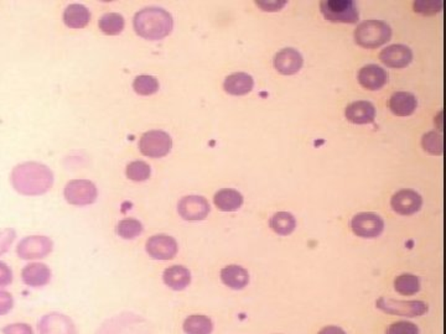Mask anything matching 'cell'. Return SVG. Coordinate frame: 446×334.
<instances>
[{
	"label": "cell",
	"instance_id": "1",
	"mask_svg": "<svg viewBox=\"0 0 446 334\" xmlns=\"http://www.w3.org/2000/svg\"><path fill=\"white\" fill-rule=\"evenodd\" d=\"M11 181L15 191L22 196H40L51 190L53 174L46 165L29 161L13 169Z\"/></svg>",
	"mask_w": 446,
	"mask_h": 334
},
{
	"label": "cell",
	"instance_id": "2",
	"mask_svg": "<svg viewBox=\"0 0 446 334\" xmlns=\"http://www.w3.org/2000/svg\"><path fill=\"white\" fill-rule=\"evenodd\" d=\"M134 30L139 36L145 40H163L164 37L169 36L173 27L174 20L169 11L163 8H144L143 11H138L134 16Z\"/></svg>",
	"mask_w": 446,
	"mask_h": 334
},
{
	"label": "cell",
	"instance_id": "3",
	"mask_svg": "<svg viewBox=\"0 0 446 334\" xmlns=\"http://www.w3.org/2000/svg\"><path fill=\"white\" fill-rule=\"evenodd\" d=\"M392 39V29L382 20H366L355 30V41L365 48H376Z\"/></svg>",
	"mask_w": 446,
	"mask_h": 334
},
{
	"label": "cell",
	"instance_id": "4",
	"mask_svg": "<svg viewBox=\"0 0 446 334\" xmlns=\"http://www.w3.org/2000/svg\"><path fill=\"white\" fill-rule=\"evenodd\" d=\"M320 11L331 22L355 24L360 19L356 3L352 0H326L320 3Z\"/></svg>",
	"mask_w": 446,
	"mask_h": 334
},
{
	"label": "cell",
	"instance_id": "5",
	"mask_svg": "<svg viewBox=\"0 0 446 334\" xmlns=\"http://www.w3.org/2000/svg\"><path fill=\"white\" fill-rule=\"evenodd\" d=\"M173 148V140L168 133L163 130H150L144 134L139 141V150L142 154L158 159L169 154Z\"/></svg>",
	"mask_w": 446,
	"mask_h": 334
},
{
	"label": "cell",
	"instance_id": "6",
	"mask_svg": "<svg viewBox=\"0 0 446 334\" xmlns=\"http://www.w3.org/2000/svg\"><path fill=\"white\" fill-rule=\"evenodd\" d=\"M376 306L387 314L403 317H419L428 312V305L424 301H398L381 297L378 298Z\"/></svg>",
	"mask_w": 446,
	"mask_h": 334
},
{
	"label": "cell",
	"instance_id": "7",
	"mask_svg": "<svg viewBox=\"0 0 446 334\" xmlns=\"http://www.w3.org/2000/svg\"><path fill=\"white\" fill-rule=\"evenodd\" d=\"M65 198L72 206H88L96 202L98 191L93 182L88 180H72L65 187Z\"/></svg>",
	"mask_w": 446,
	"mask_h": 334
},
{
	"label": "cell",
	"instance_id": "8",
	"mask_svg": "<svg viewBox=\"0 0 446 334\" xmlns=\"http://www.w3.org/2000/svg\"><path fill=\"white\" fill-rule=\"evenodd\" d=\"M53 243L45 235H30L19 242L16 254L22 260L43 259L53 251Z\"/></svg>",
	"mask_w": 446,
	"mask_h": 334
},
{
	"label": "cell",
	"instance_id": "9",
	"mask_svg": "<svg viewBox=\"0 0 446 334\" xmlns=\"http://www.w3.org/2000/svg\"><path fill=\"white\" fill-rule=\"evenodd\" d=\"M351 228L357 237L367 239L377 238L382 234L384 222L376 213H357L351 221Z\"/></svg>",
	"mask_w": 446,
	"mask_h": 334
},
{
	"label": "cell",
	"instance_id": "10",
	"mask_svg": "<svg viewBox=\"0 0 446 334\" xmlns=\"http://www.w3.org/2000/svg\"><path fill=\"white\" fill-rule=\"evenodd\" d=\"M145 249L149 256L155 260H171L179 251V245L170 235L158 234L148 239Z\"/></svg>",
	"mask_w": 446,
	"mask_h": 334
},
{
	"label": "cell",
	"instance_id": "11",
	"mask_svg": "<svg viewBox=\"0 0 446 334\" xmlns=\"http://www.w3.org/2000/svg\"><path fill=\"white\" fill-rule=\"evenodd\" d=\"M39 334H77L74 321L62 313L45 314L37 324Z\"/></svg>",
	"mask_w": 446,
	"mask_h": 334
},
{
	"label": "cell",
	"instance_id": "12",
	"mask_svg": "<svg viewBox=\"0 0 446 334\" xmlns=\"http://www.w3.org/2000/svg\"><path fill=\"white\" fill-rule=\"evenodd\" d=\"M177 212L185 221H202L210 213V203L205 197L196 195L182 197L177 204Z\"/></svg>",
	"mask_w": 446,
	"mask_h": 334
},
{
	"label": "cell",
	"instance_id": "13",
	"mask_svg": "<svg viewBox=\"0 0 446 334\" xmlns=\"http://www.w3.org/2000/svg\"><path fill=\"white\" fill-rule=\"evenodd\" d=\"M391 206L394 212L400 216H410L418 212L423 206V198L414 190L404 188L394 193L391 200Z\"/></svg>",
	"mask_w": 446,
	"mask_h": 334
},
{
	"label": "cell",
	"instance_id": "14",
	"mask_svg": "<svg viewBox=\"0 0 446 334\" xmlns=\"http://www.w3.org/2000/svg\"><path fill=\"white\" fill-rule=\"evenodd\" d=\"M303 56L295 48H283L274 57V67L284 76L297 74L303 67Z\"/></svg>",
	"mask_w": 446,
	"mask_h": 334
},
{
	"label": "cell",
	"instance_id": "15",
	"mask_svg": "<svg viewBox=\"0 0 446 334\" xmlns=\"http://www.w3.org/2000/svg\"><path fill=\"white\" fill-rule=\"evenodd\" d=\"M379 59L387 67L403 69L412 62L413 53L405 45H391L388 48H383L379 53Z\"/></svg>",
	"mask_w": 446,
	"mask_h": 334
},
{
	"label": "cell",
	"instance_id": "16",
	"mask_svg": "<svg viewBox=\"0 0 446 334\" xmlns=\"http://www.w3.org/2000/svg\"><path fill=\"white\" fill-rule=\"evenodd\" d=\"M53 272L50 267L41 263H32L24 266L22 270V280L27 286L39 288L48 285L51 281Z\"/></svg>",
	"mask_w": 446,
	"mask_h": 334
},
{
	"label": "cell",
	"instance_id": "17",
	"mask_svg": "<svg viewBox=\"0 0 446 334\" xmlns=\"http://www.w3.org/2000/svg\"><path fill=\"white\" fill-rule=\"evenodd\" d=\"M358 82L366 90H381L388 82V74L377 64H367L358 72Z\"/></svg>",
	"mask_w": 446,
	"mask_h": 334
},
{
	"label": "cell",
	"instance_id": "18",
	"mask_svg": "<svg viewBox=\"0 0 446 334\" xmlns=\"http://www.w3.org/2000/svg\"><path fill=\"white\" fill-rule=\"evenodd\" d=\"M346 119L353 124H370L374 122L376 108L371 102L357 101L346 108Z\"/></svg>",
	"mask_w": 446,
	"mask_h": 334
},
{
	"label": "cell",
	"instance_id": "19",
	"mask_svg": "<svg viewBox=\"0 0 446 334\" xmlns=\"http://www.w3.org/2000/svg\"><path fill=\"white\" fill-rule=\"evenodd\" d=\"M255 87V81L252 76L245 72H236L229 74L224 80L223 90L232 96H245L248 95Z\"/></svg>",
	"mask_w": 446,
	"mask_h": 334
},
{
	"label": "cell",
	"instance_id": "20",
	"mask_svg": "<svg viewBox=\"0 0 446 334\" xmlns=\"http://www.w3.org/2000/svg\"><path fill=\"white\" fill-rule=\"evenodd\" d=\"M418 102L409 92H396L389 99V108L397 117H408L414 113Z\"/></svg>",
	"mask_w": 446,
	"mask_h": 334
},
{
	"label": "cell",
	"instance_id": "21",
	"mask_svg": "<svg viewBox=\"0 0 446 334\" xmlns=\"http://www.w3.org/2000/svg\"><path fill=\"white\" fill-rule=\"evenodd\" d=\"M165 285L174 291L185 290L191 282V272L185 266L174 265L168 267L163 274Z\"/></svg>",
	"mask_w": 446,
	"mask_h": 334
},
{
	"label": "cell",
	"instance_id": "22",
	"mask_svg": "<svg viewBox=\"0 0 446 334\" xmlns=\"http://www.w3.org/2000/svg\"><path fill=\"white\" fill-rule=\"evenodd\" d=\"M215 206L222 212H234L238 211L243 204V196L241 192L234 188H222L216 192L213 197Z\"/></svg>",
	"mask_w": 446,
	"mask_h": 334
},
{
	"label": "cell",
	"instance_id": "23",
	"mask_svg": "<svg viewBox=\"0 0 446 334\" xmlns=\"http://www.w3.org/2000/svg\"><path fill=\"white\" fill-rule=\"evenodd\" d=\"M221 280L229 288L242 290L250 284V272L242 266H226L221 270Z\"/></svg>",
	"mask_w": 446,
	"mask_h": 334
},
{
	"label": "cell",
	"instance_id": "24",
	"mask_svg": "<svg viewBox=\"0 0 446 334\" xmlns=\"http://www.w3.org/2000/svg\"><path fill=\"white\" fill-rule=\"evenodd\" d=\"M90 20V11L85 6L72 4L65 9L64 22L69 27L82 29V27H87Z\"/></svg>",
	"mask_w": 446,
	"mask_h": 334
},
{
	"label": "cell",
	"instance_id": "25",
	"mask_svg": "<svg viewBox=\"0 0 446 334\" xmlns=\"http://www.w3.org/2000/svg\"><path fill=\"white\" fill-rule=\"evenodd\" d=\"M182 328L186 334H211L213 330L212 319L205 314H191L185 319Z\"/></svg>",
	"mask_w": 446,
	"mask_h": 334
},
{
	"label": "cell",
	"instance_id": "26",
	"mask_svg": "<svg viewBox=\"0 0 446 334\" xmlns=\"http://www.w3.org/2000/svg\"><path fill=\"white\" fill-rule=\"evenodd\" d=\"M271 228L278 235H289L297 228V219L289 212H278L269 221Z\"/></svg>",
	"mask_w": 446,
	"mask_h": 334
},
{
	"label": "cell",
	"instance_id": "27",
	"mask_svg": "<svg viewBox=\"0 0 446 334\" xmlns=\"http://www.w3.org/2000/svg\"><path fill=\"white\" fill-rule=\"evenodd\" d=\"M394 288L400 295L412 296L417 292H419V277L412 275V274H403V275L397 276L396 280H394Z\"/></svg>",
	"mask_w": 446,
	"mask_h": 334
},
{
	"label": "cell",
	"instance_id": "28",
	"mask_svg": "<svg viewBox=\"0 0 446 334\" xmlns=\"http://www.w3.org/2000/svg\"><path fill=\"white\" fill-rule=\"evenodd\" d=\"M124 18L117 13L104 14L98 22L102 32H104L106 35H119L124 29Z\"/></svg>",
	"mask_w": 446,
	"mask_h": 334
},
{
	"label": "cell",
	"instance_id": "29",
	"mask_svg": "<svg viewBox=\"0 0 446 334\" xmlns=\"http://www.w3.org/2000/svg\"><path fill=\"white\" fill-rule=\"evenodd\" d=\"M143 232V224L135 218H126L118 223L117 233L123 239H134Z\"/></svg>",
	"mask_w": 446,
	"mask_h": 334
},
{
	"label": "cell",
	"instance_id": "30",
	"mask_svg": "<svg viewBox=\"0 0 446 334\" xmlns=\"http://www.w3.org/2000/svg\"><path fill=\"white\" fill-rule=\"evenodd\" d=\"M133 88L140 96H151L159 90V82L153 76H138L133 82Z\"/></svg>",
	"mask_w": 446,
	"mask_h": 334
},
{
	"label": "cell",
	"instance_id": "31",
	"mask_svg": "<svg viewBox=\"0 0 446 334\" xmlns=\"http://www.w3.org/2000/svg\"><path fill=\"white\" fill-rule=\"evenodd\" d=\"M126 172H127V177L129 180L142 182V181L149 180L151 169L144 161H133L128 165Z\"/></svg>",
	"mask_w": 446,
	"mask_h": 334
},
{
	"label": "cell",
	"instance_id": "32",
	"mask_svg": "<svg viewBox=\"0 0 446 334\" xmlns=\"http://www.w3.org/2000/svg\"><path fill=\"white\" fill-rule=\"evenodd\" d=\"M421 145L426 153L431 155H441L444 150V141L440 134L436 132H429L424 134L421 138Z\"/></svg>",
	"mask_w": 446,
	"mask_h": 334
},
{
	"label": "cell",
	"instance_id": "33",
	"mask_svg": "<svg viewBox=\"0 0 446 334\" xmlns=\"http://www.w3.org/2000/svg\"><path fill=\"white\" fill-rule=\"evenodd\" d=\"M387 334H419V328L412 322L399 321L388 327Z\"/></svg>",
	"mask_w": 446,
	"mask_h": 334
},
{
	"label": "cell",
	"instance_id": "34",
	"mask_svg": "<svg viewBox=\"0 0 446 334\" xmlns=\"http://www.w3.org/2000/svg\"><path fill=\"white\" fill-rule=\"evenodd\" d=\"M442 1H415L414 11L424 15H431L441 11Z\"/></svg>",
	"mask_w": 446,
	"mask_h": 334
},
{
	"label": "cell",
	"instance_id": "35",
	"mask_svg": "<svg viewBox=\"0 0 446 334\" xmlns=\"http://www.w3.org/2000/svg\"><path fill=\"white\" fill-rule=\"evenodd\" d=\"M16 233L14 229L6 228L0 230V255L6 253L15 240Z\"/></svg>",
	"mask_w": 446,
	"mask_h": 334
},
{
	"label": "cell",
	"instance_id": "36",
	"mask_svg": "<svg viewBox=\"0 0 446 334\" xmlns=\"http://www.w3.org/2000/svg\"><path fill=\"white\" fill-rule=\"evenodd\" d=\"M3 334H34L32 326L27 323H11L1 329Z\"/></svg>",
	"mask_w": 446,
	"mask_h": 334
},
{
	"label": "cell",
	"instance_id": "37",
	"mask_svg": "<svg viewBox=\"0 0 446 334\" xmlns=\"http://www.w3.org/2000/svg\"><path fill=\"white\" fill-rule=\"evenodd\" d=\"M14 307V298L8 291L0 290V316H6Z\"/></svg>",
	"mask_w": 446,
	"mask_h": 334
},
{
	"label": "cell",
	"instance_id": "38",
	"mask_svg": "<svg viewBox=\"0 0 446 334\" xmlns=\"http://www.w3.org/2000/svg\"><path fill=\"white\" fill-rule=\"evenodd\" d=\"M13 282V270L4 261H0V287H6Z\"/></svg>",
	"mask_w": 446,
	"mask_h": 334
},
{
	"label": "cell",
	"instance_id": "39",
	"mask_svg": "<svg viewBox=\"0 0 446 334\" xmlns=\"http://www.w3.org/2000/svg\"><path fill=\"white\" fill-rule=\"evenodd\" d=\"M319 334H346V332L337 326H327V327L321 329Z\"/></svg>",
	"mask_w": 446,
	"mask_h": 334
}]
</instances>
